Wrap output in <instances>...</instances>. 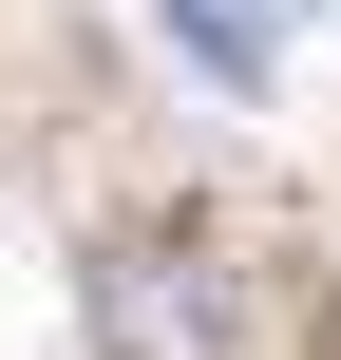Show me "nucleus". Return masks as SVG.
<instances>
[{"label":"nucleus","mask_w":341,"mask_h":360,"mask_svg":"<svg viewBox=\"0 0 341 360\" xmlns=\"http://www.w3.org/2000/svg\"><path fill=\"white\" fill-rule=\"evenodd\" d=\"M76 304H95V342H114V360H228V323H247L209 228H133V247H95Z\"/></svg>","instance_id":"nucleus-1"},{"label":"nucleus","mask_w":341,"mask_h":360,"mask_svg":"<svg viewBox=\"0 0 341 360\" xmlns=\"http://www.w3.org/2000/svg\"><path fill=\"white\" fill-rule=\"evenodd\" d=\"M152 19H171V57H190L209 95H266V57H285V38H247L228 0H152Z\"/></svg>","instance_id":"nucleus-2"},{"label":"nucleus","mask_w":341,"mask_h":360,"mask_svg":"<svg viewBox=\"0 0 341 360\" xmlns=\"http://www.w3.org/2000/svg\"><path fill=\"white\" fill-rule=\"evenodd\" d=\"M228 19H247V38H285V19H304V0H228Z\"/></svg>","instance_id":"nucleus-3"}]
</instances>
